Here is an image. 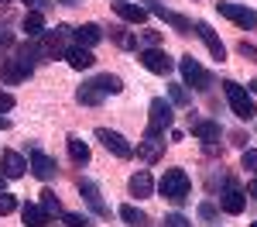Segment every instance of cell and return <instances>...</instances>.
<instances>
[{"label":"cell","mask_w":257,"mask_h":227,"mask_svg":"<svg viewBox=\"0 0 257 227\" xmlns=\"http://www.w3.org/2000/svg\"><path fill=\"white\" fill-rule=\"evenodd\" d=\"M158 193L165 200H172V203H185L189 193H192L189 172L185 169H165V176H161V183H158Z\"/></svg>","instance_id":"6da1fadb"},{"label":"cell","mask_w":257,"mask_h":227,"mask_svg":"<svg viewBox=\"0 0 257 227\" xmlns=\"http://www.w3.org/2000/svg\"><path fill=\"white\" fill-rule=\"evenodd\" d=\"M69 38H72V28L69 24H59V28H52V31H45L41 38H35L38 41V52H41V59H65V52L72 48L69 45Z\"/></svg>","instance_id":"7a4b0ae2"},{"label":"cell","mask_w":257,"mask_h":227,"mask_svg":"<svg viewBox=\"0 0 257 227\" xmlns=\"http://www.w3.org/2000/svg\"><path fill=\"white\" fill-rule=\"evenodd\" d=\"M223 93H226V103H230V110L237 114L240 121H250V117H257L254 97L247 93V86H240V83H233V80H223Z\"/></svg>","instance_id":"3957f363"},{"label":"cell","mask_w":257,"mask_h":227,"mask_svg":"<svg viewBox=\"0 0 257 227\" xmlns=\"http://www.w3.org/2000/svg\"><path fill=\"white\" fill-rule=\"evenodd\" d=\"M148 114H151V117H148V131H144V134H151V138H165V131H168L172 121H175V114H172V100L155 97Z\"/></svg>","instance_id":"277c9868"},{"label":"cell","mask_w":257,"mask_h":227,"mask_svg":"<svg viewBox=\"0 0 257 227\" xmlns=\"http://www.w3.org/2000/svg\"><path fill=\"white\" fill-rule=\"evenodd\" d=\"M178 69H182V80H185L182 86H192V90H199V93H202V90H209L213 76H209V72L199 65V59H192V55H182V59H178Z\"/></svg>","instance_id":"5b68a950"},{"label":"cell","mask_w":257,"mask_h":227,"mask_svg":"<svg viewBox=\"0 0 257 227\" xmlns=\"http://www.w3.org/2000/svg\"><path fill=\"white\" fill-rule=\"evenodd\" d=\"M96 141H103L106 152H113L117 159H131L134 155V144L127 141L120 131H110V127H96Z\"/></svg>","instance_id":"8992f818"},{"label":"cell","mask_w":257,"mask_h":227,"mask_svg":"<svg viewBox=\"0 0 257 227\" xmlns=\"http://www.w3.org/2000/svg\"><path fill=\"white\" fill-rule=\"evenodd\" d=\"M216 11L226 21H233L237 28H257V11L243 7V4H230V0H223V4H216Z\"/></svg>","instance_id":"52a82bcc"},{"label":"cell","mask_w":257,"mask_h":227,"mask_svg":"<svg viewBox=\"0 0 257 227\" xmlns=\"http://www.w3.org/2000/svg\"><path fill=\"white\" fill-rule=\"evenodd\" d=\"M141 65H144L148 72H155V76H165V72L175 69V59H172L165 48H144V52H141Z\"/></svg>","instance_id":"ba28073f"},{"label":"cell","mask_w":257,"mask_h":227,"mask_svg":"<svg viewBox=\"0 0 257 227\" xmlns=\"http://www.w3.org/2000/svg\"><path fill=\"white\" fill-rule=\"evenodd\" d=\"M219 206H223V213L237 217V213H243V206H247V193L237 183H226L219 189Z\"/></svg>","instance_id":"9c48e42d"},{"label":"cell","mask_w":257,"mask_h":227,"mask_svg":"<svg viewBox=\"0 0 257 227\" xmlns=\"http://www.w3.org/2000/svg\"><path fill=\"white\" fill-rule=\"evenodd\" d=\"M79 196L93 206L96 217H110V206L103 203V193H99V186L93 183V179H79Z\"/></svg>","instance_id":"30bf717a"},{"label":"cell","mask_w":257,"mask_h":227,"mask_svg":"<svg viewBox=\"0 0 257 227\" xmlns=\"http://www.w3.org/2000/svg\"><path fill=\"white\" fill-rule=\"evenodd\" d=\"M28 169H31V172H35L38 179H45V183H48V179H52V176L59 172V165H55V159H48V155H45L41 148H31V159H28Z\"/></svg>","instance_id":"8fae6325"},{"label":"cell","mask_w":257,"mask_h":227,"mask_svg":"<svg viewBox=\"0 0 257 227\" xmlns=\"http://www.w3.org/2000/svg\"><path fill=\"white\" fill-rule=\"evenodd\" d=\"M196 35H199L202 41H206V48H209V55H213L216 62H223V59H226V45L219 41V35L213 31V28H209V24H206V21H196Z\"/></svg>","instance_id":"7c38bea8"},{"label":"cell","mask_w":257,"mask_h":227,"mask_svg":"<svg viewBox=\"0 0 257 227\" xmlns=\"http://www.w3.org/2000/svg\"><path fill=\"white\" fill-rule=\"evenodd\" d=\"M189 131L196 134L199 141H206V148H213V144L219 141V134H223V131H219V124L216 121H206V117H196V121L189 124Z\"/></svg>","instance_id":"4fadbf2b"},{"label":"cell","mask_w":257,"mask_h":227,"mask_svg":"<svg viewBox=\"0 0 257 227\" xmlns=\"http://www.w3.org/2000/svg\"><path fill=\"white\" fill-rule=\"evenodd\" d=\"M28 172V159H21L18 152H4L0 155V176L4 179H21Z\"/></svg>","instance_id":"5bb4252c"},{"label":"cell","mask_w":257,"mask_h":227,"mask_svg":"<svg viewBox=\"0 0 257 227\" xmlns=\"http://www.w3.org/2000/svg\"><path fill=\"white\" fill-rule=\"evenodd\" d=\"M151 11H155L158 18L168 21V24H172V28L178 31V35H192V28H196V24H192L189 18H182V14H175V11H168V7H165V4H158V0H155V7H151Z\"/></svg>","instance_id":"9a60e30c"},{"label":"cell","mask_w":257,"mask_h":227,"mask_svg":"<svg viewBox=\"0 0 257 227\" xmlns=\"http://www.w3.org/2000/svg\"><path fill=\"white\" fill-rule=\"evenodd\" d=\"M113 11H117V18H123L127 24H144V21H148V7H141V4L117 0V4H113Z\"/></svg>","instance_id":"2e32d148"},{"label":"cell","mask_w":257,"mask_h":227,"mask_svg":"<svg viewBox=\"0 0 257 227\" xmlns=\"http://www.w3.org/2000/svg\"><path fill=\"white\" fill-rule=\"evenodd\" d=\"M161 152H165V138H151V134H144V141H138V159H141V162H158Z\"/></svg>","instance_id":"e0dca14e"},{"label":"cell","mask_w":257,"mask_h":227,"mask_svg":"<svg viewBox=\"0 0 257 227\" xmlns=\"http://www.w3.org/2000/svg\"><path fill=\"white\" fill-rule=\"evenodd\" d=\"M28 76H31V69H24L18 55H14V59H0V80L21 83V80H28Z\"/></svg>","instance_id":"ac0fdd59"},{"label":"cell","mask_w":257,"mask_h":227,"mask_svg":"<svg viewBox=\"0 0 257 227\" xmlns=\"http://www.w3.org/2000/svg\"><path fill=\"white\" fill-rule=\"evenodd\" d=\"M72 38H76V45H82V48H93L99 38H103V28L99 24H79V28H72Z\"/></svg>","instance_id":"d6986e66"},{"label":"cell","mask_w":257,"mask_h":227,"mask_svg":"<svg viewBox=\"0 0 257 227\" xmlns=\"http://www.w3.org/2000/svg\"><path fill=\"white\" fill-rule=\"evenodd\" d=\"M65 59L72 69H93L96 65V55H93V48H82V45H72L69 52H65Z\"/></svg>","instance_id":"ffe728a7"},{"label":"cell","mask_w":257,"mask_h":227,"mask_svg":"<svg viewBox=\"0 0 257 227\" xmlns=\"http://www.w3.org/2000/svg\"><path fill=\"white\" fill-rule=\"evenodd\" d=\"M127 189H131V196H138V200H148V196L155 193V183H151V176L141 169V172H134V176H131Z\"/></svg>","instance_id":"44dd1931"},{"label":"cell","mask_w":257,"mask_h":227,"mask_svg":"<svg viewBox=\"0 0 257 227\" xmlns=\"http://www.w3.org/2000/svg\"><path fill=\"white\" fill-rule=\"evenodd\" d=\"M21 220H24L28 227H48V224H52V217L45 213V206H41V203H24Z\"/></svg>","instance_id":"7402d4cb"},{"label":"cell","mask_w":257,"mask_h":227,"mask_svg":"<svg viewBox=\"0 0 257 227\" xmlns=\"http://www.w3.org/2000/svg\"><path fill=\"white\" fill-rule=\"evenodd\" d=\"M21 28H24L28 38H41V35H45V18H41V11H28L24 21H21Z\"/></svg>","instance_id":"603a6c76"},{"label":"cell","mask_w":257,"mask_h":227,"mask_svg":"<svg viewBox=\"0 0 257 227\" xmlns=\"http://www.w3.org/2000/svg\"><path fill=\"white\" fill-rule=\"evenodd\" d=\"M76 100H79L82 107H99V103H103V93H99L96 83H82L79 90H76Z\"/></svg>","instance_id":"cb8c5ba5"},{"label":"cell","mask_w":257,"mask_h":227,"mask_svg":"<svg viewBox=\"0 0 257 227\" xmlns=\"http://www.w3.org/2000/svg\"><path fill=\"white\" fill-rule=\"evenodd\" d=\"M110 41L120 45V48H127V52H131V48H138V35H134V31H127L123 24H113V28H110Z\"/></svg>","instance_id":"d4e9b609"},{"label":"cell","mask_w":257,"mask_h":227,"mask_svg":"<svg viewBox=\"0 0 257 227\" xmlns=\"http://www.w3.org/2000/svg\"><path fill=\"white\" fill-rule=\"evenodd\" d=\"M120 220H123L127 227H148V213L138 210L134 203H123L120 206Z\"/></svg>","instance_id":"484cf974"},{"label":"cell","mask_w":257,"mask_h":227,"mask_svg":"<svg viewBox=\"0 0 257 227\" xmlns=\"http://www.w3.org/2000/svg\"><path fill=\"white\" fill-rule=\"evenodd\" d=\"M65 144H69V159H72L76 165H86V162H89V144L82 141V138H76V134H72Z\"/></svg>","instance_id":"4316f807"},{"label":"cell","mask_w":257,"mask_h":227,"mask_svg":"<svg viewBox=\"0 0 257 227\" xmlns=\"http://www.w3.org/2000/svg\"><path fill=\"white\" fill-rule=\"evenodd\" d=\"M93 83L99 86V93H103V97H106V93H113V97H117L120 90H123V80H120V76H113V72H103V76H96Z\"/></svg>","instance_id":"83f0119b"},{"label":"cell","mask_w":257,"mask_h":227,"mask_svg":"<svg viewBox=\"0 0 257 227\" xmlns=\"http://www.w3.org/2000/svg\"><path fill=\"white\" fill-rule=\"evenodd\" d=\"M168 100H172V107H189L192 97H189V90H185L182 83H172V86H168Z\"/></svg>","instance_id":"f1b7e54d"},{"label":"cell","mask_w":257,"mask_h":227,"mask_svg":"<svg viewBox=\"0 0 257 227\" xmlns=\"http://www.w3.org/2000/svg\"><path fill=\"white\" fill-rule=\"evenodd\" d=\"M41 206H45V213H48V217H62V213H65L62 203H59V196H55L52 189H45V193H41Z\"/></svg>","instance_id":"f546056e"},{"label":"cell","mask_w":257,"mask_h":227,"mask_svg":"<svg viewBox=\"0 0 257 227\" xmlns=\"http://www.w3.org/2000/svg\"><path fill=\"white\" fill-rule=\"evenodd\" d=\"M240 169L250 172V176H257V148H243V155H240Z\"/></svg>","instance_id":"4dcf8cb0"},{"label":"cell","mask_w":257,"mask_h":227,"mask_svg":"<svg viewBox=\"0 0 257 227\" xmlns=\"http://www.w3.org/2000/svg\"><path fill=\"white\" fill-rule=\"evenodd\" d=\"M62 220H65L69 227H93V224H89V217H86V213H62Z\"/></svg>","instance_id":"1f68e13d"},{"label":"cell","mask_w":257,"mask_h":227,"mask_svg":"<svg viewBox=\"0 0 257 227\" xmlns=\"http://www.w3.org/2000/svg\"><path fill=\"white\" fill-rule=\"evenodd\" d=\"M18 210V200L11 196V193H0V217H7V213H14Z\"/></svg>","instance_id":"d6a6232c"},{"label":"cell","mask_w":257,"mask_h":227,"mask_svg":"<svg viewBox=\"0 0 257 227\" xmlns=\"http://www.w3.org/2000/svg\"><path fill=\"white\" fill-rule=\"evenodd\" d=\"M161 227H192V220L182 217V213H168V217L161 220Z\"/></svg>","instance_id":"836d02e7"},{"label":"cell","mask_w":257,"mask_h":227,"mask_svg":"<svg viewBox=\"0 0 257 227\" xmlns=\"http://www.w3.org/2000/svg\"><path fill=\"white\" fill-rule=\"evenodd\" d=\"M141 41H144V48H161V35H158V31H144V38H141Z\"/></svg>","instance_id":"e575fe53"},{"label":"cell","mask_w":257,"mask_h":227,"mask_svg":"<svg viewBox=\"0 0 257 227\" xmlns=\"http://www.w3.org/2000/svg\"><path fill=\"white\" fill-rule=\"evenodd\" d=\"M237 48H240V55H243V59H250V62H257V48H254V45H247V41H240Z\"/></svg>","instance_id":"d590c367"},{"label":"cell","mask_w":257,"mask_h":227,"mask_svg":"<svg viewBox=\"0 0 257 227\" xmlns=\"http://www.w3.org/2000/svg\"><path fill=\"white\" fill-rule=\"evenodd\" d=\"M199 217H202V220H216V206L202 203V206H199Z\"/></svg>","instance_id":"8d00e7d4"},{"label":"cell","mask_w":257,"mask_h":227,"mask_svg":"<svg viewBox=\"0 0 257 227\" xmlns=\"http://www.w3.org/2000/svg\"><path fill=\"white\" fill-rule=\"evenodd\" d=\"M11 107H14V97L7 90H0V110H11Z\"/></svg>","instance_id":"74e56055"},{"label":"cell","mask_w":257,"mask_h":227,"mask_svg":"<svg viewBox=\"0 0 257 227\" xmlns=\"http://www.w3.org/2000/svg\"><path fill=\"white\" fill-rule=\"evenodd\" d=\"M24 4H28L31 11H45V7H48V0H24Z\"/></svg>","instance_id":"f35d334b"},{"label":"cell","mask_w":257,"mask_h":227,"mask_svg":"<svg viewBox=\"0 0 257 227\" xmlns=\"http://www.w3.org/2000/svg\"><path fill=\"white\" fill-rule=\"evenodd\" d=\"M4 45H14V35H11V31H4V28H0V48H4Z\"/></svg>","instance_id":"ab89813d"},{"label":"cell","mask_w":257,"mask_h":227,"mask_svg":"<svg viewBox=\"0 0 257 227\" xmlns=\"http://www.w3.org/2000/svg\"><path fill=\"white\" fill-rule=\"evenodd\" d=\"M247 196H254V200H257V179H254L250 186H247Z\"/></svg>","instance_id":"60d3db41"},{"label":"cell","mask_w":257,"mask_h":227,"mask_svg":"<svg viewBox=\"0 0 257 227\" xmlns=\"http://www.w3.org/2000/svg\"><path fill=\"white\" fill-rule=\"evenodd\" d=\"M7 127H11V117H4V114H0V131H7Z\"/></svg>","instance_id":"b9f144b4"},{"label":"cell","mask_w":257,"mask_h":227,"mask_svg":"<svg viewBox=\"0 0 257 227\" xmlns=\"http://www.w3.org/2000/svg\"><path fill=\"white\" fill-rule=\"evenodd\" d=\"M247 93H257V80H254V83H247Z\"/></svg>","instance_id":"7bdbcfd3"},{"label":"cell","mask_w":257,"mask_h":227,"mask_svg":"<svg viewBox=\"0 0 257 227\" xmlns=\"http://www.w3.org/2000/svg\"><path fill=\"white\" fill-rule=\"evenodd\" d=\"M62 4H65V7H72V4H76V0H62Z\"/></svg>","instance_id":"ee69618b"},{"label":"cell","mask_w":257,"mask_h":227,"mask_svg":"<svg viewBox=\"0 0 257 227\" xmlns=\"http://www.w3.org/2000/svg\"><path fill=\"white\" fill-rule=\"evenodd\" d=\"M0 193H4V176H0Z\"/></svg>","instance_id":"f6af8a7d"},{"label":"cell","mask_w":257,"mask_h":227,"mask_svg":"<svg viewBox=\"0 0 257 227\" xmlns=\"http://www.w3.org/2000/svg\"><path fill=\"white\" fill-rule=\"evenodd\" d=\"M0 4H11V0H0Z\"/></svg>","instance_id":"bcb514c9"},{"label":"cell","mask_w":257,"mask_h":227,"mask_svg":"<svg viewBox=\"0 0 257 227\" xmlns=\"http://www.w3.org/2000/svg\"><path fill=\"white\" fill-rule=\"evenodd\" d=\"M250 227H257V224H250Z\"/></svg>","instance_id":"7dc6e473"}]
</instances>
